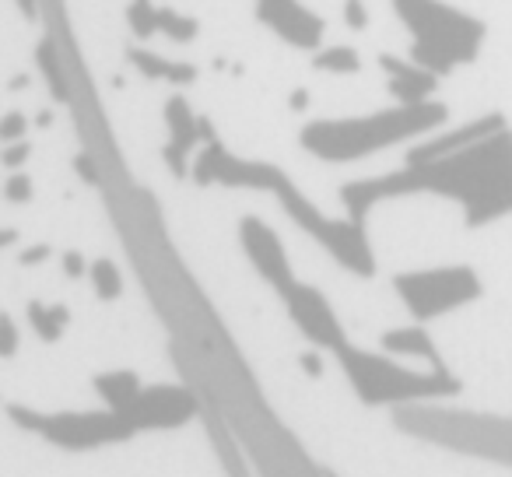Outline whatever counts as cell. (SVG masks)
I'll return each mask as SVG.
<instances>
[{"instance_id":"1","label":"cell","mask_w":512,"mask_h":477,"mask_svg":"<svg viewBox=\"0 0 512 477\" xmlns=\"http://www.w3.org/2000/svg\"><path fill=\"white\" fill-rule=\"evenodd\" d=\"M435 193L463 207L467 228H481L512 214V130L495 127L491 134L463 144L456 151L407 162L400 172L376 179H358L341 190L351 221L365 225L372 207L383 200Z\"/></svg>"},{"instance_id":"12","label":"cell","mask_w":512,"mask_h":477,"mask_svg":"<svg viewBox=\"0 0 512 477\" xmlns=\"http://www.w3.org/2000/svg\"><path fill=\"white\" fill-rule=\"evenodd\" d=\"M379 67H383V74H386V88H390L393 99H397L400 106L428 102L435 88H439V78H435L432 71H425L421 64H414V60H400V57L383 53V57H379Z\"/></svg>"},{"instance_id":"4","label":"cell","mask_w":512,"mask_h":477,"mask_svg":"<svg viewBox=\"0 0 512 477\" xmlns=\"http://www.w3.org/2000/svg\"><path fill=\"white\" fill-rule=\"evenodd\" d=\"M393 15L411 32V60L446 78L456 67H467L481 57L484 29L481 18L453 8L446 0H390Z\"/></svg>"},{"instance_id":"17","label":"cell","mask_w":512,"mask_h":477,"mask_svg":"<svg viewBox=\"0 0 512 477\" xmlns=\"http://www.w3.org/2000/svg\"><path fill=\"white\" fill-rule=\"evenodd\" d=\"M67 323H71V313L67 306H53V302H29V327L36 330L39 341L46 344H57L64 337Z\"/></svg>"},{"instance_id":"16","label":"cell","mask_w":512,"mask_h":477,"mask_svg":"<svg viewBox=\"0 0 512 477\" xmlns=\"http://www.w3.org/2000/svg\"><path fill=\"white\" fill-rule=\"evenodd\" d=\"M95 393L109 404V411H123L130 400L141 393V379L127 369H116V372H99L95 376Z\"/></svg>"},{"instance_id":"27","label":"cell","mask_w":512,"mask_h":477,"mask_svg":"<svg viewBox=\"0 0 512 477\" xmlns=\"http://www.w3.org/2000/svg\"><path fill=\"white\" fill-rule=\"evenodd\" d=\"M43 260H53V246L39 243V246H25L22 250V267H39Z\"/></svg>"},{"instance_id":"6","label":"cell","mask_w":512,"mask_h":477,"mask_svg":"<svg viewBox=\"0 0 512 477\" xmlns=\"http://www.w3.org/2000/svg\"><path fill=\"white\" fill-rule=\"evenodd\" d=\"M8 414L22 432L43 435L46 442H53V446H60V449H95V446H109V442H123L134 435V428L123 421L120 411L43 414V411H32V407L11 404Z\"/></svg>"},{"instance_id":"25","label":"cell","mask_w":512,"mask_h":477,"mask_svg":"<svg viewBox=\"0 0 512 477\" xmlns=\"http://www.w3.org/2000/svg\"><path fill=\"white\" fill-rule=\"evenodd\" d=\"M25 116L22 113H8L4 120H0V141H8V144H15V141H22L25 137Z\"/></svg>"},{"instance_id":"23","label":"cell","mask_w":512,"mask_h":477,"mask_svg":"<svg viewBox=\"0 0 512 477\" xmlns=\"http://www.w3.org/2000/svg\"><path fill=\"white\" fill-rule=\"evenodd\" d=\"M18 351V327L8 313H0V358H11Z\"/></svg>"},{"instance_id":"26","label":"cell","mask_w":512,"mask_h":477,"mask_svg":"<svg viewBox=\"0 0 512 477\" xmlns=\"http://www.w3.org/2000/svg\"><path fill=\"white\" fill-rule=\"evenodd\" d=\"M29 155H32V148L25 141H15V144H8V151H0V165H8V169H22L25 162H29Z\"/></svg>"},{"instance_id":"14","label":"cell","mask_w":512,"mask_h":477,"mask_svg":"<svg viewBox=\"0 0 512 477\" xmlns=\"http://www.w3.org/2000/svg\"><path fill=\"white\" fill-rule=\"evenodd\" d=\"M379 344H383L390 355H411V358H421V362L435 365V369H442V358L439 351H435V341L425 334L421 327H397V330H386L383 337H379Z\"/></svg>"},{"instance_id":"11","label":"cell","mask_w":512,"mask_h":477,"mask_svg":"<svg viewBox=\"0 0 512 477\" xmlns=\"http://www.w3.org/2000/svg\"><path fill=\"white\" fill-rule=\"evenodd\" d=\"M239 239H242V250H246L249 264L256 267V274H260L278 295H285L288 288L295 285V274L285 257V246H281V239L274 235V228L260 218H242Z\"/></svg>"},{"instance_id":"8","label":"cell","mask_w":512,"mask_h":477,"mask_svg":"<svg viewBox=\"0 0 512 477\" xmlns=\"http://www.w3.org/2000/svg\"><path fill=\"white\" fill-rule=\"evenodd\" d=\"M120 414L134 432H162L186 425L197 414V400L183 386H141V393Z\"/></svg>"},{"instance_id":"2","label":"cell","mask_w":512,"mask_h":477,"mask_svg":"<svg viewBox=\"0 0 512 477\" xmlns=\"http://www.w3.org/2000/svg\"><path fill=\"white\" fill-rule=\"evenodd\" d=\"M197 183H221V186H249V190H267L281 200L285 214L316 239L330 257L341 267H348L351 274L372 278L376 274V257L372 246L365 239V225L358 221H334L323 218L320 207L306 197L302 190H295V183L281 169L267 162H242V158L228 155L221 144H207L204 155L197 158Z\"/></svg>"},{"instance_id":"10","label":"cell","mask_w":512,"mask_h":477,"mask_svg":"<svg viewBox=\"0 0 512 477\" xmlns=\"http://www.w3.org/2000/svg\"><path fill=\"white\" fill-rule=\"evenodd\" d=\"M281 299L288 302V313H292L295 327H299L302 334L316 344V348H327L337 355L344 344H351L348 334H344V327H341V320H337L334 306H330V302L323 299L313 285H299V281H295Z\"/></svg>"},{"instance_id":"28","label":"cell","mask_w":512,"mask_h":477,"mask_svg":"<svg viewBox=\"0 0 512 477\" xmlns=\"http://www.w3.org/2000/svg\"><path fill=\"white\" fill-rule=\"evenodd\" d=\"M64 271H67V278H81L85 274V257L81 253H64Z\"/></svg>"},{"instance_id":"18","label":"cell","mask_w":512,"mask_h":477,"mask_svg":"<svg viewBox=\"0 0 512 477\" xmlns=\"http://www.w3.org/2000/svg\"><path fill=\"white\" fill-rule=\"evenodd\" d=\"M313 67L323 74H355L362 67V57L355 46H323L313 57Z\"/></svg>"},{"instance_id":"7","label":"cell","mask_w":512,"mask_h":477,"mask_svg":"<svg viewBox=\"0 0 512 477\" xmlns=\"http://www.w3.org/2000/svg\"><path fill=\"white\" fill-rule=\"evenodd\" d=\"M404 309L418 323L439 320L453 309L481 299V278L470 267H432V271H407L393 278Z\"/></svg>"},{"instance_id":"21","label":"cell","mask_w":512,"mask_h":477,"mask_svg":"<svg viewBox=\"0 0 512 477\" xmlns=\"http://www.w3.org/2000/svg\"><path fill=\"white\" fill-rule=\"evenodd\" d=\"M92 285H95V292H99V299H116L120 288H123L120 271H116L109 260H95L92 264Z\"/></svg>"},{"instance_id":"19","label":"cell","mask_w":512,"mask_h":477,"mask_svg":"<svg viewBox=\"0 0 512 477\" xmlns=\"http://www.w3.org/2000/svg\"><path fill=\"white\" fill-rule=\"evenodd\" d=\"M158 32H165L172 43H193L200 25H197V18L183 15V11H176V8H158Z\"/></svg>"},{"instance_id":"20","label":"cell","mask_w":512,"mask_h":477,"mask_svg":"<svg viewBox=\"0 0 512 477\" xmlns=\"http://www.w3.org/2000/svg\"><path fill=\"white\" fill-rule=\"evenodd\" d=\"M127 25L137 39H151L158 32V8L155 0H130L127 8Z\"/></svg>"},{"instance_id":"29","label":"cell","mask_w":512,"mask_h":477,"mask_svg":"<svg viewBox=\"0 0 512 477\" xmlns=\"http://www.w3.org/2000/svg\"><path fill=\"white\" fill-rule=\"evenodd\" d=\"M18 11H22L25 18H36L39 15V0H18Z\"/></svg>"},{"instance_id":"22","label":"cell","mask_w":512,"mask_h":477,"mask_svg":"<svg viewBox=\"0 0 512 477\" xmlns=\"http://www.w3.org/2000/svg\"><path fill=\"white\" fill-rule=\"evenodd\" d=\"M4 197H8L11 204H29V200H32V179L25 176L22 169H18L15 176L4 183Z\"/></svg>"},{"instance_id":"30","label":"cell","mask_w":512,"mask_h":477,"mask_svg":"<svg viewBox=\"0 0 512 477\" xmlns=\"http://www.w3.org/2000/svg\"><path fill=\"white\" fill-rule=\"evenodd\" d=\"M302 365L309 369V376H320V358L316 355H302Z\"/></svg>"},{"instance_id":"15","label":"cell","mask_w":512,"mask_h":477,"mask_svg":"<svg viewBox=\"0 0 512 477\" xmlns=\"http://www.w3.org/2000/svg\"><path fill=\"white\" fill-rule=\"evenodd\" d=\"M130 60H134L137 71L148 74V78H155V81H169V85H190V81H197L193 64L162 60V57H155V53H148V50H130Z\"/></svg>"},{"instance_id":"13","label":"cell","mask_w":512,"mask_h":477,"mask_svg":"<svg viewBox=\"0 0 512 477\" xmlns=\"http://www.w3.org/2000/svg\"><path fill=\"white\" fill-rule=\"evenodd\" d=\"M165 127H169V144H165V158H169L172 172L186 176V158L193 155V144H197V120H193L190 106H186L183 95L169 99L165 106Z\"/></svg>"},{"instance_id":"9","label":"cell","mask_w":512,"mask_h":477,"mask_svg":"<svg viewBox=\"0 0 512 477\" xmlns=\"http://www.w3.org/2000/svg\"><path fill=\"white\" fill-rule=\"evenodd\" d=\"M256 22L295 50H320L327 22L302 0H256Z\"/></svg>"},{"instance_id":"31","label":"cell","mask_w":512,"mask_h":477,"mask_svg":"<svg viewBox=\"0 0 512 477\" xmlns=\"http://www.w3.org/2000/svg\"><path fill=\"white\" fill-rule=\"evenodd\" d=\"M292 106H295V109L309 106V95H306V92H295V95H292Z\"/></svg>"},{"instance_id":"24","label":"cell","mask_w":512,"mask_h":477,"mask_svg":"<svg viewBox=\"0 0 512 477\" xmlns=\"http://www.w3.org/2000/svg\"><path fill=\"white\" fill-rule=\"evenodd\" d=\"M344 25L355 32H362L369 25V8H365V0H344Z\"/></svg>"},{"instance_id":"3","label":"cell","mask_w":512,"mask_h":477,"mask_svg":"<svg viewBox=\"0 0 512 477\" xmlns=\"http://www.w3.org/2000/svg\"><path fill=\"white\" fill-rule=\"evenodd\" d=\"M449 116L442 102H414L393 106L372 116H348V120H320L302 130V148L323 162H358L390 144H404L435 130Z\"/></svg>"},{"instance_id":"5","label":"cell","mask_w":512,"mask_h":477,"mask_svg":"<svg viewBox=\"0 0 512 477\" xmlns=\"http://www.w3.org/2000/svg\"><path fill=\"white\" fill-rule=\"evenodd\" d=\"M344 365V376L355 386L362 404L383 407V404H418V400H449L463 390L460 379L449 369H428L414 372L400 362H390L386 355H372V351L351 348L344 344L337 351Z\"/></svg>"}]
</instances>
